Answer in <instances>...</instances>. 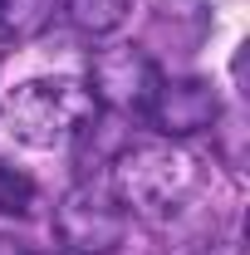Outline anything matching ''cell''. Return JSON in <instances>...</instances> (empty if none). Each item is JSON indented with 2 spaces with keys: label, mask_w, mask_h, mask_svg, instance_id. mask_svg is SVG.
I'll list each match as a JSON object with an SVG mask.
<instances>
[{
  "label": "cell",
  "mask_w": 250,
  "mask_h": 255,
  "mask_svg": "<svg viewBox=\"0 0 250 255\" xmlns=\"http://www.w3.org/2000/svg\"><path fill=\"white\" fill-rule=\"evenodd\" d=\"M201 167L191 152H182L172 137L167 142H132L113 162V196L118 206L142 216V221H172L187 211V201L196 196Z\"/></svg>",
  "instance_id": "obj_1"
},
{
  "label": "cell",
  "mask_w": 250,
  "mask_h": 255,
  "mask_svg": "<svg viewBox=\"0 0 250 255\" xmlns=\"http://www.w3.org/2000/svg\"><path fill=\"white\" fill-rule=\"evenodd\" d=\"M98 118L89 84L79 79H25L5 94V128L25 147H64L84 137Z\"/></svg>",
  "instance_id": "obj_2"
},
{
  "label": "cell",
  "mask_w": 250,
  "mask_h": 255,
  "mask_svg": "<svg viewBox=\"0 0 250 255\" xmlns=\"http://www.w3.org/2000/svg\"><path fill=\"white\" fill-rule=\"evenodd\" d=\"M54 236L64 255H113L127 236V211L98 182H79L54 206Z\"/></svg>",
  "instance_id": "obj_3"
},
{
  "label": "cell",
  "mask_w": 250,
  "mask_h": 255,
  "mask_svg": "<svg viewBox=\"0 0 250 255\" xmlns=\"http://www.w3.org/2000/svg\"><path fill=\"white\" fill-rule=\"evenodd\" d=\"M157 84H162V69L137 44H108L89 64V94L98 108H113V113H142L147 118Z\"/></svg>",
  "instance_id": "obj_4"
},
{
  "label": "cell",
  "mask_w": 250,
  "mask_h": 255,
  "mask_svg": "<svg viewBox=\"0 0 250 255\" xmlns=\"http://www.w3.org/2000/svg\"><path fill=\"white\" fill-rule=\"evenodd\" d=\"M221 113V98L206 79H162L147 118L162 137H191L201 128H211Z\"/></svg>",
  "instance_id": "obj_5"
},
{
  "label": "cell",
  "mask_w": 250,
  "mask_h": 255,
  "mask_svg": "<svg viewBox=\"0 0 250 255\" xmlns=\"http://www.w3.org/2000/svg\"><path fill=\"white\" fill-rule=\"evenodd\" d=\"M59 0H0V44H25L49 30Z\"/></svg>",
  "instance_id": "obj_6"
},
{
  "label": "cell",
  "mask_w": 250,
  "mask_h": 255,
  "mask_svg": "<svg viewBox=\"0 0 250 255\" xmlns=\"http://www.w3.org/2000/svg\"><path fill=\"white\" fill-rule=\"evenodd\" d=\"M64 10H69V25L79 34L103 39L132 15V0H64Z\"/></svg>",
  "instance_id": "obj_7"
},
{
  "label": "cell",
  "mask_w": 250,
  "mask_h": 255,
  "mask_svg": "<svg viewBox=\"0 0 250 255\" xmlns=\"http://www.w3.org/2000/svg\"><path fill=\"white\" fill-rule=\"evenodd\" d=\"M34 206V182L0 162V216H25Z\"/></svg>",
  "instance_id": "obj_8"
},
{
  "label": "cell",
  "mask_w": 250,
  "mask_h": 255,
  "mask_svg": "<svg viewBox=\"0 0 250 255\" xmlns=\"http://www.w3.org/2000/svg\"><path fill=\"white\" fill-rule=\"evenodd\" d=\"M0 255H30V251H25V241H15V236H0Z\"/></svg>",
  "instance_id": "obj_9"
},
{
  "label": "cell",
  "mask_w": 250,
  "mask_h": 255,
  "mask_svg": "<svg viewBox=\"0 0 250 255\" xmlns=\"http://www.w3.org/2000/svg\"><path fill=\"white\" fill-rule=\"evenodd\" d=\"M44 255H64V251H44Z\"/></svg>",
  "instance_id": "obj_10"
}]
</instances>
